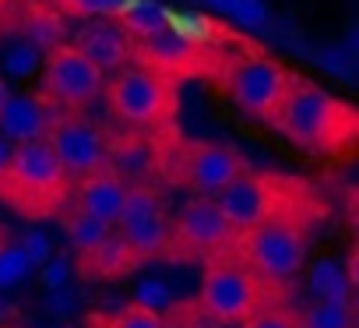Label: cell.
Returning a JSON list of instances; mask_svg holds the SVG:
<instances>
[{
	"label": "cell",
	"mask_w": 359,
	"mask_h": 328,
	"mask_svg": "<svg viewBox=\"0 0 359 328\" xmlns=\"http://www.w3.org/2000/svg\"><path fill=\"white\" fill-rule=\"evenodd\" d=\"M271 124L292 145L317 155H338L359 138V110L306 78H292Z\"/></svg>",
	"instance_id": "cell-1"
},
{
	"label": "cell",
	"mask_w": 359,
	"mask_h": 328,
	"mask_svg": "<svg viewBox=\"0 0 359 328\" xmlns=\"http://www.w3.org/2000/svg\"><path fill=\"white\" fill-rule=\"evenodd\" d=\"M67 191H71V177L46 138L15 145L11 173L0 184V198L8 205H15L25 216L46 219L67 202Z\"/></svg>",
	"instance_id": "cell-2"
},
{
	"label": "cell",
	"mask_w": 359,
	"mask_h": 328,
	"mask_svg": "<svg viewBox=\"0 0 359 328\" xmlns=\"http://www.w3.org/2000/svg\"><path fill=\"white\" fill-rule=\"evenodd\" d=\"M306 244H310L306 216L296 205H289V209L275 212L268 223H261L257 230L236 237L233 251L264 282H289L292 275L303 272Z\"/></svg>",
	"instance_id": "cell-3"
},
{
	"label": "cell",
	"mask_w": 359,
	"mask_h": 328,
	"mask_svg": "<svg viewBox=\"0 0 359 328\" xmlns=\"http://www.w3.org/2000/svg\"><path fill=\"white\" fill-rule=\"evenodd\" d=\"M268 293H271V282H264L257 272H250L240 258L236 261L215 258V261H208V268L201 275L198 310L205 317H212L215 324H243L257 310L268 307Z\"/></svg>",
	"instance_id": "cell-4"
},
{
	"label": "cell",
	"mask_w": 359,
	"mask_h": 328,
	"mask_svg": "<svg viewBox=\"0 0 359 328\" xmlns=\"http://www.w3.org/2000/svg\"><path fill=\"white\" fill-rule=\"evenodd\" d=\"M106 99L116 120L130 127H162L172 117L176 88L165 74L137 64V67L116 71V78L106 88Z\"/></svg>",
	"instance_id": "cell-5"
},
{
	"label": "cell",
	"mask_w": 359,
	"mask_h": 328,
	"mask_svg": "<svg viewBox=\"0 0 359 328\" xmlns=\"http://www.w3.org/2000/svg\"><path fill=\"white\" fill-rule=\"evenodd\" d=\"M292 78L296 74H289L278 60L261 57V53H247L226 71V92L247 117L275 120Z\"/></svg>",
	"instance_id": "cell-6"
},
{
	"label": "cell",
	"mask_w": 359,
	"mask_h": 328,
	"mask_svg": "<svg viewBox=\"0 0 359 328\" xmlns=\"http://www.w3.org/2000/svg\"><path fill=\"white\" fill-rule=\"evenodd\" d=\"M215 205L222 209L229 230H233L236 237H243V233L257 230L261 223H268L275 212L289 209L292 202H289V188H285L282 181L261 177V173H250V170H247V173L236 177L226 191L215 195Z\"/></svg>",
	"instance_id": "cell-7"
},
{
	"label": "cell",
	"mask_w": 359,
	"mask_h": 328,
	"mask_svg": "<svg viewBox=\"0 0 359 328\" xmlns=\"http://www.w3.org/2000/svg\"><path fill=\"white\" fill-rule=\"evenodd\" d=\"M233 244H236V233L229 230L215 198H194L172 219L169 258H212V254L233 251Z\"/></svg>",
	"instance_id": "cell-8"
},
{
	"label": "cell",
	"mask_w": 359,
	"mask_h": 328,
	"mask_svg": "<svg viewBox=\"0 0 359 328\" xmlns=\"http://www.w3.org/2000/svg\"><path fill=\"white\" fill-rule=\"evenodd\" d=\"M106 88V74L74 46L64 43L57 50L46 53L43 64V92L53 106H88L92 99H99V92Z\"/></svg>",
	"instance_id": "cell-9"
},
{
	"label": "cell",
	"mask_w": 359,
	"mask_h": 328,
	"mask_svg": "<svg viewBox=\"0 0 359 328\" xmlns=\"http://www.w3.org/2000/svg\"><path fill=\"white\" fill-rule=\"evenodd\" d=\"M46 141L53 145L57 159L64 162V170L71 181H85L95 177L102 170H109V141L106 134L78 117H57Z\"/></svg>",
	"instance_id": "cell-10"
},
{
	"label": "cell",
	"mask_w": 359,
	"mask_h": 328,
	"mask_svg": "<svg viewBox=\"0 0 359 328\" xmlns=\"http://www.w3.org/2000/svg\"><path fill=\"white\" fill-rule=\"evenodd\" d=\"M243 173H247L243 155L226 145H191L180 159V181L205 198H215Z\"/></svg>",
	"instance_id": "cell-11"
},
{
	"label": "cell",
	"mask_w": 359,
	"mask_h": 328,
	"mask_svg": "<svg viewBox=\"0 0 359 328\" xmlns=\"http://www.w3.org/2000/svg\"><path fill=\"white\" fill-rule=\"evenodd\" d=\"M74 46L106 74V71H123L127 60H130V36L123 32L120 22L113 18H95V22H85L74 36Z\"/></svg>",
	"instance_id": "cell-12"
},
{
	"label": "cell",
	"mask_w": 359,
	"mask_h": 328,
	"mask_svg": "<svg viewBox=\"0 0 359 328\" xmlns=\"http://www.w3.org/2000/svg\"><path fill=\"white\" fill-rule=\"evenodd\" d=\"M57 113L53 103L46 96H15L8 99V106L0 110V134L11 145H29V141H43L53 127Z\"/></svg>",
	"instance_id": "cell-13"
},
{
	"label": "cell",
	"mask_w": 359,
	"mask_h": 328,
	"mask_svg": "<svg viewBox=\"0 0 359 328\" xmlns=\"http://www.w3.org/2000/svg\"><path fill=\"white\" fill-rule=\"evenodd\" d=\"M137 60L158 74H187L201 64V46H194L191 39H184L172 29H162L158 36H148L137 43Z\"/></svg>",
	"instance_id": "cell-14"
},
{
	"label": "cell",
	"mask_w": 359,
	"mask_h": 328,
	"mask_svg": "<svg viewBox=\"0 0 359 328\" xmlns=\"http://www.w3.org/2000/svg\"><path fill=\"white\" fill-rule=\"evenodd\" d=\"M127 188L130 184L123 177H116L113 170H102V173L85 177L78 184V205L74 209H81V212H88V216H95V219H102V223H109L116 230V219H120Z\"/></svg>",
	"instance_id": "cell-15"
},
{
	"label": "cell",
	"mask_w": 359,
	"mask_h": 328,
	"mask_svg": "<svg viewBox=\"0 0 359 328\" xmlns=\"http://www.w3.org/2000/svg\"><path fill=\"white\" fill-rule=\"evenodd\" d=\"M134 265H141V261L134 258V251L127 247V240L116 230L99 247H92L88 254H78V275L81 279H120Z\"/></svg>",
	"instance_id": "cell-16"
},
{
	"label": "cell",
	"mask_w": 359,
	"mask_h": 328,
	"mask_svg": "<svg viewBox=\"0 0 359 328\" xmlns=\"http://www.w3.org/2000/svg\"><path fill=\"white\" fill-rule=\"evenodd\" d=\"M116 233L127 240V247L134 251L137 261H151V258H165L169 254V244H172V223L169 216H148L141 223H130V226H116Z\"/></svg>",
	"instance_id": "cell-17"
},
{
	"label": "cell",
	"mask_w": 359,
	"mask_h": 328,
	"mask_svg": "<svg viewBox=\"0 0 359 328\" xmlns=\"http://www.w3.org/2000/svg\"><path fill=\"white\" fill-rule=\"evenodd\" d=\"M109 170L123 181L144 184L155 170V152L141 138H123V141L109 145Z\"/></svg>",
	"instance_id": "cell-18"
},
{
	"label": "cell",
	"mask_w": 359,
	"mask_h": 328,
	"mask_svg": "<svg viewBox=\"0 0 359 328\" xmlns=\"http://www.w3.org/2000/svg\"><path fill=\"white\" fill-rule=\"evenodd\" d=\"M120 25L130 39H148L158 36L162 29H169V8L158 4V0H130L127 11L120 15Z\"/></svg>",
	"instance_id": "cell-19"
},
{
	"label": "cell",
	"mask_w": 359,
	"mask_h": 328,
	"mask_svg": "<svg viewBox=\"0 0 359 328\" xmlns=\"http://www.w3.org/2000/svg\"><path fill=\"white\" fill-rule=\"evenodd\" d=\"M64 233H67V244L78 254H88L92 247H99L113 233V226L102 223V219H95V216H88V212H81V209H71L64 216Z\"/></svg>",
	"instance_id": "cell-20"
},
{
	"label": "cell",
	"mask_w": 359,
	"mask_h": 328,
	"mask_svg": "<svg viewBox=\"0 0 359 328\" xmlns=\"http://www.w3.org/2000/svg\"><path fill=\"white\" fill-rule=\"evenodd\" d=\"M43 64H46V53L29 39H15V43L4 46V53H0V71H4L8 78H15V81H25V78L39 74Z\"/></svg>",
	"instance_id": "cell-21"
},
{
	"label": "cell",
	"mask_w": 359,
	"mask_h": 328,
	"mask_svg": "<svg viewBox=\"0 0 359 328\" xmlns=\"http://www.w3.org/2000/svg\"><path fill=\"white\" fill-rule=\"evenodd\" d=\"M348 275L338 261H317L310 268V293L324 303H348Z\"/></svg>",
	"instance_id": "cell-22"
},
{
	"label": "cell",
	"mask_w": 359,
	"mask_h": 328,
	"mask_svg": "<svg viewBox=\"0 0 359 328\" xmlns=\"http://www.w3.org/2000/svg\"><path fill=\"white\" fill-rule=\"evenodd\" d=\"M162 212H165V202H162V195H158L151 184H130L116 226H130V223H141V219L162 216Z\"/></svg>",
	"instance_id": "cell-23"
},
{
	"label": "cell",
	"mask_w": 359,
	"mask_h": 328,
	"mask_svg": "<svg viewBox=\"0 0 359 328\" xmlns=\"http://www.w3.org/2000/svg\"><path fill=\"white\" fill-rule=\"evenodd\" d=\"M88 324L92 328H165V317L155 310H144L137 303H127L109 314H88Z\"/></svg>",
	"instance_id": "cell-24"
},
{
	"label": "cell",
	"mask_w": 359,
	"mask_h": 328,
	"mask_svg": "<svg viewBox=\"0 0 359 328\" xmlns=\"http://www.w3.org/2000/svg\"><path fill=\"white\" fill-rule=\"evenodd\" d=\"M25 39L36 43L43 53L64 46V22L57 18V11H32L25 22Z\"/></svg>",
	"instance_id": "cell-25"
},
{
	"label": "cell",
	"mask_w": 359,
	"mask_h": 328,
	"mask_svg": "<svg viewBox=\"0 0 359 328\" xmlns=\"http://www.w3.org/2000/svg\"><path fill=\"white\" fill-rule=\"evenodd\" d=\"M299 328H355V317H352V307L348 303H310L303 314H299Z\"/></svg>",
	"instance_id": "cell-26"
},
{
	"label": "cell",
	"mask_w": 359,
	"mask_h": 328,
	"mask_svg": "<svg viewBox=\"0 0 359 328\" xmlns=\"http://www.w3.org/2000/svg\"><path fill=\"white\" fill-rule=\"evenodd\" d=\"M169 29L180 32L184 39H191L194 46H208L219 36V25L198 11H169Z\"/></svg>",
	"instance_id": "cell-27"
},
{
	"label": "cell",
	"mask_w": 359,
	"mask_h": 328,
	"mask_svg": "<svg viewBox=\"0 0 359 328\" xmlns=\"http://www.w3.org/2000/svg\"><path fill=\"white\" fill-rule=\"evenodd\" d=\"M127 4H130V0H53V8H60L64 15L85 18V22H95V18L120 22V15L127 11Z\"/></svg>",
	"instance_id": "cell-28"
},
{
	"label": "cell",
	"mask_w": 359,
	"mask_h": 328,
	"mask_svg": "<svg viewBox=\"0 0 359 328\" xmlns=\"http://www.w3.org/2000/svg\"><path fill=\"white\" fill-rule=\"evenodd\" d=\"M29 272H32V261L22 251V244H4V240H0V293L18 286V282H25Z\"/></svg>",
	"instance_id": "cell-29"
},
{
	"label": "cell",
	"mask_w": 359,
	"mask_h": 328,
	"mask_svg": "<svg viewBox=\"0 0 359 328\" xmlns=\"http://www.w3.org/2000/svg\"><path fill=\"white\" fill-rule=\"evenodd\" d=\"M268 4L264 0H233V8H229V22L247 29V32H261L268 25Z\"/></svg>",
	"instance_id": "cell-30"
},
{
	"label": "cell",
	"mask_w": 359,
	"mask_h": 328,
	"mask_svg": "<svg viewBox=\"0 0 359 328\" xmlns=\"http://www.w3.org/2000/svg\"><path fill=\"white\" fill-rule=\"evenodd\" d=\"M134 303L144 307V310L162 314L165 307H172V289L165 282H158V279H141L137 289H134Z\"/></svg>",
	"instance_id": "cell-31"
},
{
	"label": "cell",
	"mask_w": 359,
	"mask_h": 328,
	"mask_svg": "<svg viewBox=\"0 0 359 328\" xmlns=\"http://www.w3.org/2000/svg\"><path fill=\"white\" fill-rule=\"evenodd\" d=\"M243 328H299V314L289 307H264L250 321H243Z\"/></svg>",
	"instance_id": "cell-32"
},
{
	"label": "cell",
	"mask_w": 359,
	"mask_h": 328,
	"mask_svg": "<svg viewBox=\"0 0 359 328\" xmlns=\"http://www.w3.org/2000/svg\"><path fill=\"white\" fill-rule=\"evenodd\" d=\"M22 251L29 254L32 268H36V265H46V261L53 258V247H50V240H46L43 233H25V240H22Z\"/></svg>",
	"instance_id": "cell-33"
},
{
	"label": "cell",
	"mask_w": 359,
	"mask_h": 328,
	"mask_svg": "<svg viewBox=\"0 0 359 328\" xmlns=\"http://www.w3.org/2000/svg\"><path fill=\"white\" fill-rule=\"evenodd\" d=\"M67 275H71V265H67L64 258H50V261L43 265V286H46L50 293L64 289V286H67Z\"/></svg>",
	"instance_id": "cell-34"
},
{
	"label": "cell",
	"mask_w": 359,
	"mask_h": 328,
	"mask_svg": "<svg viewBox=\"0 0 359 328\" xmlns=\"http://www.w3.org/2000/svg\"><path fill=\"white\" fill-rule=\"evenodd\" d=\"M317 64H320L324 71L338 74V78H348V74H352V64H348V53H345V50H320V53H317Z\"/></svg>",
	"instance_id": "cell-35"
},
{
	"label": "cell",
	"mask_w": 359,
	"mask_h": 328,
	"mask_svg": "<svg viewBox=\"0 0 359 328\" xmlns=\"http://www.w3.org/2000/svg\"><path fill=\"white\" fill-rule=\"evenodd\" d=\"M11 159H15V145L0 134V184H4L8 173H11Z\"/></svg>",
	"instance_id": "cell-36"
},
{
	"label": "cell",
	"mask_w": 359,
	"mask_h": 328,
	"mask_svg": "<svg viewBox=\"0 0 359 328\" xmlns=\"http://www.w3.org/2000/svg\"><path fill=\"white\" fill-rule=\"evenodd\" d=\"M345 275H348L352 289H359V244L352 247V254H348V261H345Z\"/></svg>",
	"instance_id": "cell-37"
},
{
	"label": "cell",
	"mask_w": 359,
	"mask_h": 328,
	"mask_svg": "<svg viewBox=\"0 0 359 328\" xmlns=\"http://www.w3.org/2000/svg\"><path fill=\"white\" fill-rule=\"evenodd\" d=\"M205 4H208L212 11H219V15H229V8H233V0H205Z\"/></svg>",
	"instance_id": "cell-38"
},
{
	"label": "cell",
	"mask_w": 359,
	"mask_h": 328,
	"mask_svg": "<svg viewBox=\"0 0 359 328\" xmlns=\"http://www.w3.org/2000/svg\"><path fill=\"white\" fill-rule=\"evenodd\" d=\"M8 99H11V88H8V81H4V74H0V110L8 106Z\"/></svg>",
	"instance_id": "cell-39"
},
{
	"label": "cell",
	"mask_w": 359,
	"mask_h": 328,
	"mask_svg": "<svg viewBox=\"0 0 359 328\" xmlns=\"http://www.w3.org/2000/svg\"><path fill=\"white\" fill-rule=\"evenodd\" d=\"M345 53H359V29L348 36V46H345Z\"/></svg>",
	"instance_id": "cell-40"
},
{
	"label": "cell",
	"mask_w": 359,
	"mask_h": 328,
	"mask_svg": "<svg viewBox=\"0 0 359 328\" xmlns=\"http://www.w3.org/2000/svg\"><path fill=\"white\" fill-rule=\"evenodd\" d=\"M11 310H15V307H11L4 296H0V321H4V317H11Z\"/></svg>",
	"instance_id": "cell-41"
},
{
	"label": "cell",
	"mask_w": 359,
	"mask_h": 328,
	"mask_svg": "<svg viewBox=\"0 0 359 328\" xmlns=\"http://www.w3.org/2000/svg\"><path fill=\"white\" fill-rule=\"evenodd\" d=\"M0 4H4V0H0Z\"/></svg>",
	"instance_id": "cell-42"
},
{
	"label": "cell",
	"mask_w": 359,
	"mask_h": 328,
	"mask_svg": "<svg viewBox=\"0 0 359 328\" xmlns=\"http://www.w3.org/2000/svg\"><path fill=\"white\" fill-rule=\"evenodd\" d=\"M0 240H4V237H0Z\"/></svg>",
	"instance_id": "cell-43"
}]
</instances>
